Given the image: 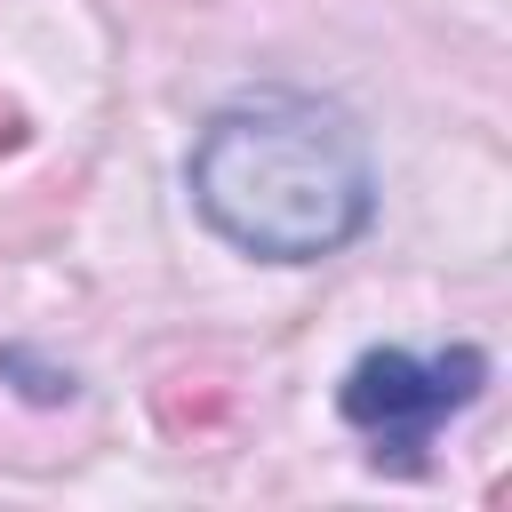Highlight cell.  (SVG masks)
<instances>
[{
	"mask_svg": "<svg viewBox=\"0 0 512 512\" xmlns=\"http://www.w3.org/2000/svg\"><path fill=\"white\" fill-rule=\"evenodd\" d=\"M480 392H488V352H480V344H448V352L376 344V352H360V360L344 368L336 408H344V424L368 440V464H376V472H424L440 424L464 416Z\"/></svg>",
	"mask_w": 512,
	"mask_h": 512,
	"instance_id": "2",
	"label": "cell"
},
{
	"mask_svg": "<svg viewBox=\"0 0 512 512\" xmlns=\"http://www.w3.org/2000/svg\"><path fill=\"white\" fill-rule=\"evenodd\" d=\"M184 184L200 224L264 264H320L352 248L376 216L368 136L344 104L296 88H256L224 104L200 128Z\"/></svg>",
	"mask_w": 512,
	"mask_h": 512,
	"instance_id": "1",
	"label": "cell"
}]
</instances>
